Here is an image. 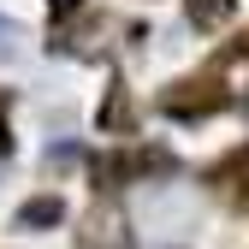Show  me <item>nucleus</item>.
I'll list each match as a JSON object with an SVG mask.
<instances>
[{
    "instance_id": "f257e3e1",
    "label": "nucleus",
    "mask_w": 249,
    "mask_h": 249,
    "mask_svg": "<svg viewBox=\"0 0 249 249\" xmlns=\"http://www.w3.org/2000/svg\"><path fill=\"white\" fill-rule=\"evenodd\" d=\"M231 107V89L220 77H178L160 89V113L166 119H184V124H196V119H213V113H226Z\"/></svg>"
},
{
    "instance_id": "f03ea898",
    "label": "nucleus",
    "mask_w": 249,
    "mask_h": 249,
    "mask_svg": "<svg viewBox=\"0 0 249 249\" xmlns=\"http://www.w3.org/2000/svg\"><path fill=\"white\" fill-rule=\"evenodd\" d=\"M77 249H137L131 220H124L113 202H95L83 213V226H77Z\"/></svg>"
},
{
    "instance_id": "7ed1b4c3",
    "label": "nucleus",
    "mask_w": 249,
    "mask_h": 249,
    "mask_svg": "<svg viewBox=\"0 0 249 249\" xmlns=\"http://www.w3.org/2000/svg\"><path fill=\"white\" fill-rule=\"evenodd\" d=\"M178 160L166 148H137V154H113V160H95V184L101 190H119L124 178H148V172H172Z\"/></svg>"
},
{
    "instance_id": "20e7f679",
    "label": "nucleus",
    "mask_w": 249,
    "mask_h": 249,
    "mask_svg": "<svg viewBox=\"0 0 249 249\" xmlns=\"http://www.w3.org/2000/svg\"><path fill=\"white\" fill-rule=\"evenodd\" d=\"M95 124H101L107 137H131L137 131V107H131V95H124V83H107V101H101Z\"/></svg>"
},
{
    "instance_id": "39448f33",
    "label": "nucleus",
    "mask_w": 249,
    "mask_h": 249,
    "mask_svg": "<svg viewBox=\"0 0 249 249\" xmlns=\"http://www.w3.org/2000/svg\"><path fill=\"white\" fill-rule=\"evenodd\" d=\"M184 18L196 30H220V24L237 18V0H184Z\"/></svg>"
},
{
    "instance_id": "423d86ee",
    "label": "nucleus",
    "mask_w": 249,
    "mask_h": 249,
    "mask_svg": "<svg viewBox=\"0 0 249 249\" xmlns=\"http://www.w3.org/2000/svg\"><path fill=\"white\" fill-rule=\"evenodd\" d=\"M59 220H66V202L59 196H36V202L18 208V231H42V226H59Z\"/></svg>"
},
{
    "instance_id": "0eeeda50",
    "label": "nucleus",
    "mask_w": 249,
    "mask_h": 249,
    "mask_svg": "<svg viewBox=\"0 0 249 249\" xmlns=\"http://www.w3.org/2000/svg\"><path fill=\"white\" fill-rule=\"evenodd\" d=\"M243 166H249V148H237L231 160H220V166H208V184H226V178H231V172H243Z\"/></svg>"
},
{
    "instance_id": "6e6552de",
    "label": "nucleus",
    "mask_w": 249,
    "mask_h": 249,
    "mask_svg": "<svg viewBox=\"0 0 249 249\" xmlns=\"http://www.w3.org/2000/svg\"><path fill=\"white\" fill-rule=\"evenodd\" d=\"M231 208H237V213H243V220H249V172H243V178L231 184Z\"/></svg>"
},
{
    "instance_id": "1a4fd4ad",
    "label": "nucleus",
    "mask_w": 249,
    "mask_h": 249,
    "mask_svg": "<svg viewBox=\"0 0 249 249\" xmlns=\"http://www.w3.org/2000/svg\"><path fill=\"white\" fill-rule=\"evenodd\" d=\"M18 36H24V30H18V24H6V18H0V53H12V48H18Z\"/></svg>"
},
{
    "instance_id": "9d476101",
    "label": "nucleus",
    "mask_w": 249,
    "mask_h": 249,
    "mask_svg": "<svg viewBox=\"0 0 249 249\" xmlns=\"http://www.w3.org/2000/svg\"><path fill=\"white\" fill-rule=\"evenodd\" d=\"M77 6H83V0H48V12H53V18H71Z\"/></svg>"
},
{
    "instance_id": "9b49d317",
    "label": "nucleus",
    "mask_w": 249,
    "mask_h": 249,
    "mask_svg": "<svg viewBox=\"0 0 249 249\" xmlns=\"http://www.w3.org/2000/svg\"><path fill=\"white\" fill-rule=\"evenodd\" d=\"M226 59H249V30H243V36H237V42L226 48Z\"/></svg>"
},
{
    "instance_id": "f8f14e48",
    "label": "nucleus",
    "mask_w": 249,
    "mask_h": 249,
    "mask_svg": "<svg viewBox=\"0 0 249 249\" xmlns=\"http://www.w3.org/2000/svg\"><path fill=\"white\" fill-rule=\"evenodd\" d=\"M0 154H12V131H6V119H0Z\"/></svg>"
},
{
    "instance_id": "ddd939ff",
    "label": "nucleus",
    "mask_w": 249,
    "mask_h": 249,
    "mask_svg": "<svg viewBox=\"0 0 249 249\" xmlns=\"http://www.w3.org/2000/svg\"><path fill=\"white\" fill-rule=\"evenodd\" d=\"M0 107H6V89H0Z\"/></svg>"
}]
</instances>
